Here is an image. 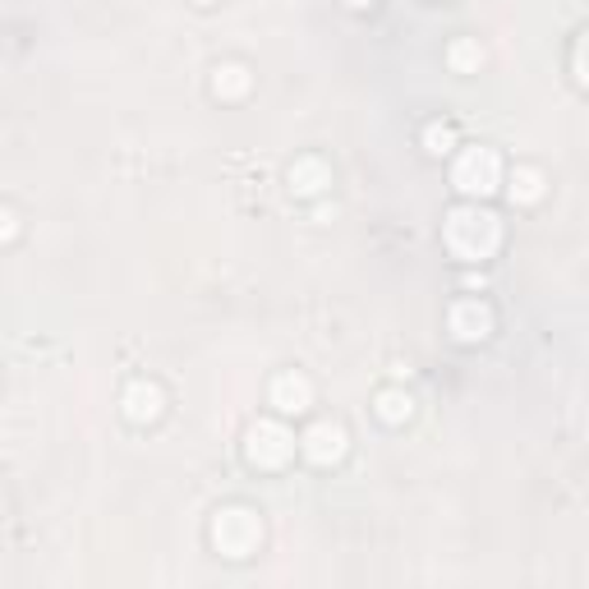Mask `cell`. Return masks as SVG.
Listing matches in <instances>:
<instances>
[{
    "label": "cell",
    "mask_w": 589,
    "mask_h": 589,
    "mask_svg": "<svg viewBox=\"0 0 589 589\" xmlns=\"http://www.w3.org/2000/svg\"><path fill=\"white\" fill-rule=\"evenodd\" d=\"M245 456L254 470H281L295 456V433L281 420H254L245 428Z\"/></svg>",
    "instance_id": "cell-4"
},
{
    "label": "cell",
    "mask_w": 589,
    "mask_h": 589,
    "mask_svg": "<svg viewBox=\"0 0 589 589\" xmlns=\"http://www.w3.org/2000/svg\"><path fill=\"white\" fill-rule=\"evenodd\" d=\"M212 93L222 102H245L254 93V70L249 64H239V60H222L212 70Z\"/></svg>",
    "instance_id": "cell-10"
},
{
    "label": "cell",
    "mask_w": 589,
    "mask_h": 589,
    "mask_svg": "<svg viewBox=\"0 0 589 589\" xmlns=\"http://www.w3.org/2000/svg\"><path fill=\"white\" fill-rule=\"evenodd\" d=\"M268 401L276 405V414H304L314 405V382L295 374V368H286V374H276L272 387H268Z\"/></svg>",
    "instance_id": "cell-8"
},
{
    "label": "cell",
    "mask_w": 589,
    "mask_h": 589,
    "mask_svg": "<svg viewBox=\"0 0 589 589\" xmlns=\"http://www.w3.org/2000/svg\"><path fill=\"white\" fill-rule=\"evenodd\" d=\"M286 180H291L295 199H318V193L332 189V166H327L322 157H299V162L286 170Z\"/></svg>",
    "instance_id": "cell-9"
},
{
    "label": "cell",
    "mask_w": 589,
    "mask_h": 589,
    "mask_svg": "<svg viewBox=\"0 0 589 589\" xmlns=\"http://www.w3.org/2000/svg\"><path fill=\"white\" fill-rule=\"evenodd\" d=\"M299 451H304V461H314V466H341L345 461V451H351V433H345L337 420H318L304 428V438H299Z\"/></svg>",
    "instance_id": "cell-5"
},
{
    "label": "cell",
    "mask_w": 589,
    "mask_h": 589,
    "mask_svg": "<svg viewBox=\"0 0 589 589\" xmlns=\"http://www.w3.org/2000/svg\"><path fill=\"white\" fill-rule=\"evenodd\" d=\"M543 193H549V176H543L539 166H516V170H511V180H507V199H511L516 208L539 203Z\"/></svg>",
    "instance_id": "cell-11"
},
{
    "label": "cell",
    "mask_w": 589,
    "mask_h": 589,
    "mask_svg": "<svg viewBox=\"0 0 589 589\" xmlns=\"http://www.w3.org/2000/svg\"><path fill=\"white\" fill-rule=\"evenodd\" d=\"M447 327H451V337H456V341L479 345V341H488V337H493V309H488L484 299H461V304H451Z\"/></svg>",
    "instance_id": "cell-7"
},
{
    "label": "cell",
    "mask_w": 589,
    "mask_h": 589,
    "mask_svg": "<svg viewBox=\"0 0 589 589\" xmlns=\"http://www.w3.org/2000/svg\"><path fill=\"white\" fill-rule=\"evenodd\" d=\"M484 60L488 56H484V47H479V37H456L447 47V64L456 74H479L484 70Z\"/></svg>",
    "instance_id": "cell-13"
},
{
    "label": "cell",
    "mask_w": 589,
    "mask_h": 589,
    "mask_svg": "<svg viewBox=\"0 0 589 589\" xmlns=\"http://www.w3.org/2000/svg\"><path fill=\"white\" fill-rule=\"evenodd\" d=\"M374 410H378V420H382V424H410L414 397H410L405 387H382L378 397H374Z\"/></svg>",
    "instance_id": "cell-12"
},
{
    "label": "cell",
    "mask_w": 589,
    "mask_h": 589,
    "mask_svg": "<svg viewBox=\"0 0 589 589\" xmlns=\"http://www.w3.org/2000/svg\"><path fill=\"white\" fill-rule=\"evenodd\" d=\"M19 235V212L14 208H0V245H10Z\"/></svg>",
    "instance_id": "cell-15"
},
{
    "label": "cell",
    "mask_w": 589,
    "mask_h": 589,
    "mask_svg": "<svg viewBox=\"0 0 589 589\" xmlns=\"http://www.w3.org/2000/svg\"><path fill=\"white\" fill-rule=\"evenodd\" d=\"M572 70H576V83H585V37H576V51H572Z\"/></svg>",
    "instance_id": "cell-16"
},
{
    "label": "cell",
    "mask_w": 589,
    "mask_h": 589,
    "mask_svg": "<svg viewBox=\"0 0 589 589\" xmlns=\"http://www.w3.org/2000/svg\"><path fill=\"white\" fill-rule=\"evenodd\" d=\"M451 185L466 193V199H488V193L502 189V157L493 148H466L451 166Z\"/></svg>",
    "instance_id": "cell-3"
},
{
    "label": "cell",
    "mask_w": 589,
    "mask_h": 589,
    "mask_svg": "<svg viewBox=\"0 0 589 589\" xmlns=\"http://www.w3.org/2000/svg\"><path fill=\"white\" fill-rule=\"evenodd\" d=\"M193 5H216V0H193Z\"/></svg>",
    "instance_id": "cell-19"
},
{
    "label": "cell",
    "mask_w": 589,
    "mask_h": 589,
    "mask_svg": "<svg viewBox=\"0 0 589 589\" xmlns=\"http://www.w3.org/2000/svg\"><path fill=\"white\" fill-rule=\"evenodd\" d=\"M212 543L222 557L245 562V557L258 553V543H263V520H258V511H249V507H222L212 516Z\"/></svg>",
    "instance_id": "cell-2"
},
{
    "label": "cell",
    "mask_w": 589,
    "mask_h": 589,
    "mask_svg": "<svg viewBox=\"0 0 589 589\" xmlns=\"http://www.w3.org/2000/svg\"><path fill=\"white\" fill-rule=\"evenodd\" d=\"M443 239H447V249L456 258H466V263H484V258H493L497 245H502V222H497L488 208L466 203V208H451L447 212Z\"/></svg>",
    "instance_id": "cell-1"
},
{
    "label": "cell",
    "mask_w": 589,
    "mask_h": 589,
    "mask_svg": "<svg viewBox=\"0 0 589 589\" xmlns=\"http://www.w3.org/2000/svg\"><path fill=\"white\" fill-rule=\"evenodd\" d=\"M424 148L433 152V157H443V152H451V148H456V129H451L447 120L428 125V129H424Z\"/></svg>",
    "instance_id": "cell-14"
},
{
    "label": "cell",
    "mask_w": 589,
    "mask_h": 589,
    "mask_svg": "<svg viewBox=\"0 0 589 589\" xmlns=\"http://www.w3.org/2000/svg\"><path fill=\"white\" fill-rule=\"evenodd\" d=\"M120 410H125V420H129V424H157V420H162V410H166V391H162V382L134 378V382L125 387Z\"/></svg>",
    "instance_id": "cell-6"
},
{
    "label": "cell",
    "mask_w": 589,
    "mask_h": 589,
    "mask_svg": "<svg viewBox=\"0 0 589 589\" xmlns=\"http://www.w3.org/2000/svg\"><path fill=\"white\" fill-rule=\"evenodd\" d=\"M345 5H351V10H368V5H374V0H345Z\"/></svg>",
    "instance_id": "cell-18"
},
{
    "label": "cell",
    "mask_w": 589,
    "mask_h": 589,
    "mask_svg": "<svg viewBox=\"0 0 589 589\" xmlns=\"http://www.w3.org/2000/svg\"><path fill=\"white\" fill-rule=\"evenodd\" d=\"M314 222H322V226H327V222H337V208H318V212H314Z\"/></svg>",
    "instance_id": "cell-17"
}]
</instances>
